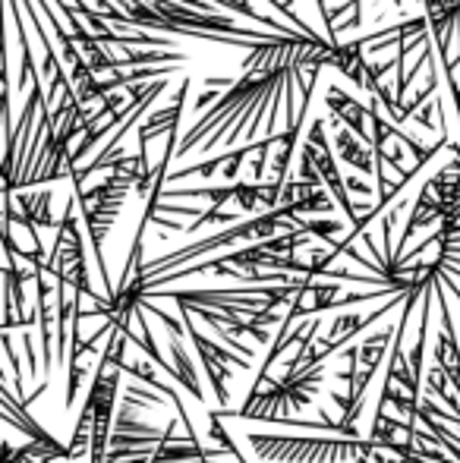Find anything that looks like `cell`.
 Instances as JSON below:
<instances>
[{"label": "cell", "instance_id": "3957f363", "mask_svg": "<svg viewBox=\"0 0 460 463\" xmlns=\"http://www.w3.org/2000/svg\"><path fill=\"white\" fill-rule=\"evenodd\" d=\"M303 158L313 161V167H315V171H319L322 184H325L328 189H332L334 202H338V205L344 208L347 221H353V224H360L362 214H360V208H356L353 202H350L344 180H341L338 167H334V155H332V148H328V139H325V123H322V120H315V123H313V129H309V136H306V139H303Z\"/></svg>", "mask_w": 460, "mask_h": 463}, {"label": "cell", "instance_id": "7a4b0ae2", "mask_svg": "<svg viewBox=\"0 0 460 463\" xmlns=\"http://www.w3.org/2000/svg\"><path fill=\"white\" fill-rule=\"evenodd\" d=\"M180 318H183V328L186 335H190L192 347H196L199 360H202V369L205 375H209V384L215 388V397H218V407H228L230 403V391H228V382H230V366L237 369H249V360H239V354H233L230 347H224V344H215L209 341V337L202 335V331L196 328V322H192V312L180 309Z\"/></svg>", "mask_w": 460, "mask_h": 463}, {"label": "cell", "instance_id": "5b68a950", "mask_svg": "<svg viewBox=\"0 0 460 463\" xmlns=\"http://www.w3.org/2000/svg\"><path fill=\"white\" fill-rule=\"evenodd\" d=\"M171 360H174V372H177V378L174 382L177 384H183L186 391H190L192 397H196L199 403H205V394H202V384H199V375H196V366H192V360H190V354H186V347L180 344V337L177 335H171Z\"/></svg>", "mask_w": 460, "mask_h": 463}, {"label": "cell", "instance_id": "277c9868", "mask_svg": "<svg viewBox=\"0 0 460 463\" xmlns=\"http://www.w3.org/2000/svg\"><path fill=\"white\" fill-rule=\"evenodd\" d=\"M445 284H438L436 297H438V309H442V335L436 344V366L448 375V382L457 388L460 397V344H457V331H455V318H451L448 299H445Z\"/></svg>", "mask_w": 460, "mask_h": 463}, {"label": "cell", "instance_id": "8992f818", "mask_svg": "<svg viewBox=\"0 0 460 463\" xmlns=\"http://www.w3.org/2000/svg\"><path fill=\"white\" fill-rule=\"evenodd\" d=\"M338 146H341V158L347 161V165H353L356 171H366V174H375L372 167V155L366 146H362V139L356 133H350V129H338Z\"/></svg>", "mask_w": 460, "mask_h": 463}, {"label": "cell", "instance_id": "6da1fadb", "mask_svg": "<svg viewBox=\"0 0 460 463\" xmlns=\"http://www.w3.org/2000/svg\"><path fill=\"white\" fill-rule=\"evenodd\" d=\"M243 441L265 463H344L381 451L375 439H347V435H265L246 432Z\"/></svg>", "mask_w": 460, "mask_h": 463}]
</instances>
